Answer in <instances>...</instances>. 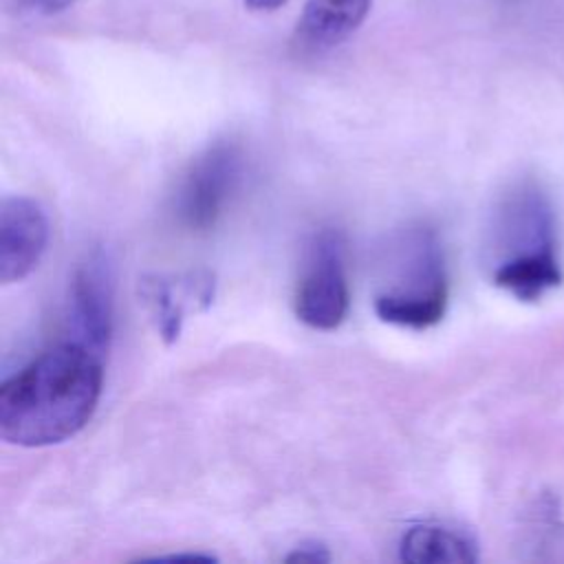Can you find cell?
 <instances>
[{
    "label": "cell",
    "instance_id": "14",
    "mask_svg": "<svg viewBox=\"0 0 564 564\" xmlns=\"http://www.w3.org/2000/svg\"><path fill=\"white\" fill-rule=\"evenodd\" d=\"M150 560H170V562H214L212 553H172V555H156Z\"/></svg>",
    "mask_w": 564,
    "mask_h": 564
},
{
    "label": "cell",
    "instance_id": "4",
    "mask_svg": "<svg viewBox=\"0 0 564 564\" xmlns=\"http://www.w3.org/2000/svg\"><path fill=\"white\" fill-rule=\"evenodd\" d=\"M350 286L346 240L339 229H319L306 245L293 293L295 317L315 330H335L348 315Z\"/></svg>",
    "mask_w": 564,
    "mask_h": 564
},
{
    "label": "cell",
    "instance_id": "9",
    "mask_svg": "<svg viewBox=\"0 0 564 564\" xmlns=\"http://www.w3.org/2000/svg\"><path fill=\"white\" fill-rule=\"evenodd\" d=\"M372 0H306L293 44L302 53H326L346 42L368 18Z\"/></svg>",
    "mask_w": 564,
    "mask_h": 564
},
{
    "label": "cell",
    "instance_id": "11",
    "mask_svg": "<svg viewBox=\"0 0 564 564\" xmlns=\"http://www.w3.org/2000/svg\"><path fill=\"white\" fill-rule=\"evenodd\" d=\"M286 562H313V564H322V562H330V551L326 544L317 542V540H308L297 544L286 557Z\"/></svg>",
    "mask_w": 564,
    "mask_h": 564
},
{
    "label": "cell",
    "instance_id": "5",
    "mask_svg": "<svg viewBox=\"0 0 564 564\" xmlns=\"http://www.w3.org/2000/svg\"><path fill=\"white\" fill-rule=\"evenodd\" d=\"M245 170V156L236 141L218 139L209 143L185 170L176 196L174 214L189 231L212 229L234 198Z\"/></svg>",
    "mask_w": 564,
    "mask_h": 564
},
{
    "label": "cell",
    "instance_id": "2",
    "mask_svg": "<svg viewBox=\"0 0 564 564\" xmlns=\"http://www.w3.org/2000/svg\"><path fill=\"white\" fill-rule=\"evenodd\" d=\"M489 262L494 284L518 300H538L562 282L555 216L538 185L520 183L498 203Z\"/></svg>",
    "mask_w": 564,
    "mask_h": 564
},
{
    "label": "cell",
    "instance_id": "8",
    "mask_svg": "<svg viewBox=\"0 0 564 564\" xmlns=\"http://www.w3.org/2000/svg\"><path fill=\"white\" fill-rule=\"evenodd\" d=\"M141 300L148 306L159 335L170 344L178 339L185 311L194 304L207 308L214 300V278L207 271L189 273L183 280L145 275L139 284Z\"/></svg>",
    "mask_w": 564,
    "mask_h": 564
},
{
    "label": "cell",
    "instance_id": "6",
    "mask_svg": "<svg viewBox=\"0 0 564 564\" xmlns=\"http://www.w3.org/2000/svg\"><path fill=\"white\" fill-rule=\"evenodd\" d=\"M115 322L112 267L101 251L77 264L68 286V326L73 341L104 352L110 346Z\"/></svg>",
    "mask_w": 564,
    "mask_h": 564
},
{
    "label": "cell",
    "instance_id": "7",
    "mask_svg": "<svg viewBox=\"0 0 564 564\" xmlns=\"http://www.w3.org/2000/svg\"><path fill=\"white\" fill-rule=\"evenodd\" d=\"M48 218L29 196H7L0 203V282L13 284L29 278L48 245Z\"/></svg>",
    "mask_w": 564,
    "mask_h": 564
},
{
    "label": "cell",
    "instance_id": "3",
    "mask_svg": "<svg viewBox=\"0 0 564 564\" xmlns=\"http://www.w3.org/2000/svg\"><path fill=\"white\" fill-rule=\"evenodd\" d=\"M392 264L394 278L375 293L377 317L414 330L438 324L447 311L449 282L436 234L427 227L405 231L397 242Z\"/></svg>",
    "mask_w": 564,
    "mask_h": 564
},
{
    "label": "cell",
    "instance_id": "10",
    "mask_svg": "<svg viewBox=\"0 0 564 564\" xmlns=\"http://www.w3.org/2000/svg\"><path fill=\"white\" fill-rule=\"evenodd\" d=\"M399 560L412 564H463L478 560L476 540L441 522L412 524L399 540Z\"/></svg>",
    "mask_w": 564,
    "mask_h": 564
},
{
    "label": "cell",
    "instance_id": "1",
    "mask_svg": "<svg viewBox=\"0 0 564 564\" xmlns=\"http://www.w3.org/2000/svg\"><path fill=\"white\" fill-rule=\"evenodd\" d=\"M104 386V357L66 339L40 352L0 386V436L18 447H48L79 434Z\"/></svg>",
    "mask_w": 564,
    "mask_h": 564
},
{
    "label": "cell",
    "instance_id": "13",
    "mask_svg": "<svg viewBox=\"0 0 564 564\" xmlns=\"http://www.w3.org/2000/svg\"><path fill=\"white\" fill-rule=\"evenodd\" d=\"M289 0H242V4L253 13H273L282 9Z\"/></svg>",
    "mask_w": 564,
    "mask_h": 564
},
{
    "label": "cell",
    "instance_id": "12",
    "mask_svg": "<svg viewBox=\"0 0 564 564\" xmlns=\"http://www.w3.org/2000/svg\"><path fill=\"white\" fill-rule=\"evenodd\" d=\"M26 9L42 13V15H55L66 9H70L77 0H20Z\"/></svg>",
    "mask_w": 564,
    "mask_h": 564
}]
</instances>
